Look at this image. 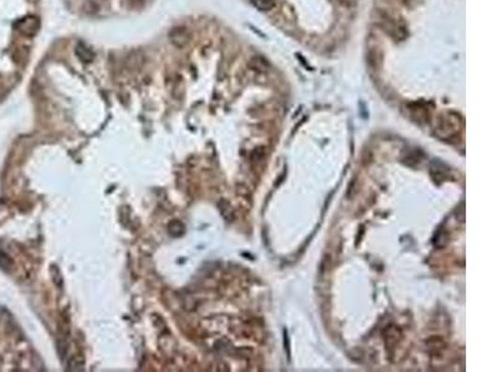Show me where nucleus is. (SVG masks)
Here are the masks:
<instances>
[{
  "mask_svg": "<svg viewBox=\"0 0 497 372\" xmlns=\"http://www.w3.org/2000/svg\"><path fill=\"white\" fill-rule=\"evenodd\" d=\"M379 25L394 40H404L408 36L405 23L391 14L379 13Z\"/></svg>",
  "mask_w": 497,
  "mask_h": 372,
  "instance_id": "1",
  "label": "nucleus"
},
{
  "mask_svg": "<svg viewBox=\"0 0 497 372\" xmlns=\"http://www.w3.org/2000/svg\"><path fill=\"white\" fill-rule=\"evenodd\" d=\"M251 1L257 9H260V10L262 11L270 10V9L274 8L275 4H276V0H251Z\"/></svg>",
  "mask_w": 497,
  "mask_h": 372,
  "instance_id": "6",
  "label": "nucleus"
},
{
  "mask_svg": "<svg viewBox=\"0 0 497 372\" xmlns=\"http://www.w3.org/2000/svg\"><path fill=\"white\" fill-rule=\"evenodd\" d=\"M76 55L83 62H91L93 60V57H95L93 52L86 45H83L82 42H80L77 45V47H76Z\"/></svg>",
  "mask_w": 497,
  "mask_h": 372,
  "instance_id": "5",
  "label": "nucleus"
},
{
  "mask_svg": "<svg viewBox=\"0 0 497 372\" xmlns=\"http://www.w3.org/2000/svg\"><path fill=\"white\" fill-rule=\"evenodd\" d=\"M18 29L21 34L26 35V36H33V35L36 34L37 29H39V21L35 16H28V18L19 21Z\"/></svg>",
  "mask_w": 497,
  "mask_h": 372,
  "instance_id": "3",
  "label": "nucleus"
},
{
  "mask_svg": "<svg viewBox=\"0 0 497 372\" xmlns=\"http://www.w3.org/2000/svg\"><path fill=\"white\" fill-rule=\"evenodd\" d=\"M338 1L341 4H343L345 6H351V5H353V4H355L357 0H338Z\"/></svg>",
  "mask_w": 497,
  "mask_h": 372,
  "instance_id": "7",
  "label": "nucleus"
},
{
  "mask_svg": "<svg viewBox=\"0 0 497 372\" xmlns=\"http://www.w3.org/2000/svg\"><path fill=\"white\" fill-rule=\"evenodd\" d=\"M171 40L174 45L181 47L188 42V40H189V34H188L186 29L177 28L171 32Z\"/></svg>",
  "mask_w": 497,
  "mask_h": 372,
  "instance_id": "4",
  "label": "nucleus"
},
{
  "mask_svg": "<svg viewBox=\"0 0 497 372\" xmlns=\"http://www.w3.org/2000/svg\"><path fill=\"white\" fill-rule=\"evenodd\" d=\"M462 125L460 116L453 112L445 113L439 118L436 124V134L443 139H450V138L458 135L460 132V128Z\"/></svg>",
  "mask_w": 497,
  "mask_h": 372,
  "instance_id": "2",
  "label": "nucleus"
}]
</instances>
